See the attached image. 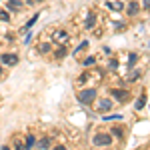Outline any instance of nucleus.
<instances>
[{
    "instance_id": "obj_1",
    "label": "nucleus",
    "mask_w": 150,
    "mask_h": 150,
    "mask_svg": "<svg viewBox=\"0 0 150 150\" xmlns=\"http://www.w3.org/2000/svg\"><path fill=\"white\" fill-rule=\"evenodd\" d=\"M78 98H80L82 104H92V100H96V90H94V88H86V90L80 92Z\"/></svg>"
},
{
    "instance_id": "obj_2",
    "label": "nucleus",
    "mask_w": 150,
    "mask_h": 150,
    "mask_svg": "<svg viewBox=\"0 0 150 150\" xmlns=\"http://www.w3.org/2000/svg\"><path fill=\"white\" fill-rule=\"evenodd\" d=\"M110 142H112V136H110V134L100 132V134H96V136H94V144H96V146H108Z\"/></svg>"
},
{
    "instance_id": "obj_3",
    "label": "nucleus",
    "mask_w": 150,
    "mask_h": 150,
    "mask_svg": "<svg viewBox=\"0 0 150 150\" xmlns=\"http://www.w3.org/2000/svg\"><path fill=\"white\" fill-rule=\"evenodd\" d=\"M0 62H2V64H8V66H14V64L18 62V56H16V54H2V56H0Z\"/></svg>"
},
{
    "instance_id": "obj_4",
    "label": "nucleus",
    "mask_w": 150,
    "mask_h": 150,
    "mask_svg": "<svg viewBox=\"0 0 150 150\" xmlns=\"http://www.w3.org/2000/svg\"><path fill=\"white\" fill-rule=\"evenodd\" d=\"M68 38H70V36L66 34L64 30H56V32H54V40H56V42H60V44L68 42Z\"/></svg>"
},
{
    "instance_id": "obj_5",
    "label": "nucleus",
    "mask_w": 150,
    "mask_h": 150,
    "mask_svg": "<svg viewBox=\"0 0 150 150\" xmlns=\"http://www.w3.org/2000/svg\"><path fill=\"white\" fill-rule=\"evenodd\" d=\"M112 108V100H106V98H102L100 102H98V112H108Z\"/></svg>"
},
{
    "instance_id": "obj_6",
    "label": "nucleus",
    "mask_w": 150,
    "mask_h": 150,
    "mask_svg": "<svg viewBox=\"0 0 150 150\" xmlns=\"http://www.w3.org/2000/svg\"><path fill=\"white\" fill-rule=\"evenodd\" d=\"M112 96H114L118 102H126L128 100V92L126 90H112Z\"/></svg>"
},
{
    "instance_id": "obj_7",
    "label": "nucleus",
    "mask_w": 150,
    "mask_h": 150,
    "mask_svg": "<svg viewBox=\"0 0 150 150\" xmlns=\"http://www.w3.org/2000/svg\"><path fill=\"white\" fill-rule=\"evenodd\" d=\"M94 22H96V14L90 12V14H88V18H86V28H92Z\"/></svg>"
},
{
    "instance_id": "obj_8",
    "label": "nucleus",
    "mask_w": 150,
    "mask_h": 150,
    "mask_svg": "<svg viewBox=\"0 0 150 150\" xmlns=\"http://www.w3.org/2000/svg\"><path fill=\"white\" fill-rule=\"evenodd\" d=\"M20 6H22L20 0H10V2H8V8H10V10H20Z\"/></svg>"
},
{
    "instance_id": "obj_9",
    "label": "nucleus",
    "mask_w": 150,
    "mask_h": 150,
    "mask_svg": "<svg viewBox=\"0 0 150 150\" xmlns=\"http://www.w3.org/2000/svg\"><path fill=\"white\" fill-rule=\"evenodd\" d=\"M50 142H52L50 138H42L40 142H36V146H38V148H48V146H50Z\"/></svg>"
},
{
    "instance_id": "obj_10",
    "label": "nucleus",
    "mask_w": 150,
    "mask_h": 150,
    "mask_svg": "<svg viewBox=\"0 0 150 150\" xmlns=\"http://www.w3.org/2000/svg\"><path fill=\"white\" fill-rule=\"evenodd\" d=\"M108 6H110L112 10H122V8H124V4L118 2V0H116V2H108Z\"/></svg>"
},
{
    "instance_id": "obj_11",
    "label": "nucleus",
    "mask_w": 150,
    "mask_h": 150,
    "mask_svg": "<svg viewBox=\"0 0 150 150\" xmlns=\"http://www.w3.org/2000/svg\"><path fill=\"white\" fill-rule=\"evenodd\" d=\"M136 12H138V4H136V2H130V6H128V14L134 16Z\"/></svg>"
},
{
    "instance_id": "obj_12",
    "label": "nucleus",
    "mask_w": 150,
    "mask_h": 150,
    "mask_svg": "<svg viewBox=\"0 0 150 150\" xmlns=\"http://www.w3.org/2000/svg\"><path fill=\"white\" fill-rule=\"evenodd\" d=\"M34 136H32V134H28V136H26V144H24V146H26V148H32V146H34Z\"/></svg>"
},
{
    "instance_id": "obj_13",
    "label": "nucleus",
    "mask_w": 150,
    "mask_h": 150,
    "mask_svg": "<svg viewBox=\"0 0 150 150\" xmlns=\"http://www.w3.org/2000/svg\"><path fill=\"white\" fill-rule=\"evenodd\" d=\"M110 132H112L114 136H118V138H122V136H124V130H122V128H112Z\"/></svg>"
},
{
    "instance_id": "obj_14",
    "label": "nucleus",
    "mask_w": 150,
    "mask_h": 150,
    "mask_svg": "<svg viewBox=\"0 0 150 150\" xmlns=\"http://www.w3.org/2000/svg\"><path fill=\"white\" fill-rule=\"evenodd\" d=\"M36 20H38V14H34V16H32V18L28 20V24H26V28H30V26H34V24H36Z\"/></svg>"
},
{
    "instance_id": "obj_15",
    "label": "nucleus",
    "mask_w": 150,
    "mask_h": 150,
    "mask_svg": "<svg viewBox=\"0 0 150 150\" xmlns=\"http://www.w3.org/2000/svg\"><path fill=\"white\" fill-rule=\"evenodd\" d=\"M0 20H4V22H6V20H10V14H8V12H0Z\"/></svg>"
},
{
    "instance_id": "obj_16",
    "label": "nucleus",
    "mask_w": 150,
    "mask_h": 150,
    "mask_svg": "<svg viewBox=\"0 0 150 150\" xmlns=\"http://www.w3.org/2000/svg\"><path fill=\"white\" fill-rule=\"evenodd\" d=\"M38 50H40L42 54H46L48 50H50V44H40V48H38Z\"/></svg>"
},
{
    "instance_id": "obj_17",
    "label": "nucleus",
    "mask_w": 150,
    "mask_h": 150,
    "mask_svg": "<svg viewBox=\"0 0 150 150\" xmlns=\"http://www.w3.org/2000/svg\"><path fill=\"white\" fill-rule=\"evenodd\" d=\"M144 100H146L144 96H142V98H138V102H136V108H138V110H140V108H144V104H146Z\"/></svg>"
},
{
    "instance_id": "obj_18",
    "label": "nucleus",
    "mask_w": 150,
    "mask_h": 150,
    "mask_svg": "<svg viewBox=\"0 0 150 150\" xmlns=\"http://www.w3.org/2000/svg\"><path fill=\"white\" fill-rule=\"evenodd\" d=\"M104 118H106V120H120L122 116L120 114H110V116H104Z\"/></svg>"
},
{
    "instance_id": "obj_19",
    "label": "nucleus",
    "mask_w": 150,
    "mask_h": 150,
    "mask_svg": "<svg viewBox=\"0 0 150 150\" xmlns=\"http://www.w3.org/2000/svg\"><path fill=\"white\" fill-rule=\"evenodd\" d=\"M64 54H66V48H58L56 56H58V58H62V56H64Z\"/></svg>"
},
{
    "instance_id": "obj_20",
    "label": "nucleus",
    "mask_w": 150,
    "mask_h": 150,
    "mask_svg": "<svg viewBox=\"0 0 150 150\" xmlns=\"http://www.w3.org/2000/svg\"><path fill=\"white\" fill-rule=\"evenodd\" d=\"M84 64H86V66H92V64H94V58H92V56L86 58V60H84Z\"/></svg>"
},
{
    "instance_id": "obj_21",
    "label": "nucleus",
    "mask_w": 150,
    "mask_h": 150,
    "mask_svg": "<svg viewBox=\"0 0 150 150\" xmlns=\"http://www.w3.org/2000/svg\"><path fill=\"white\" fill-rule=\"evenodd\" d=\"M144 8H150V0H144V4H142Z\"/></svg>"
},
{
    "instance_id": "obj_22",
    "label": "nucleus",
    "mask_w": 150,
    "mask_h": 150,
    "mask_svg": "<svg viewBox=\"0 0 150 150\" xmlns=\"http://www.w3.org/2000/svg\"><path fill=\"white\" fill-rule=\"evenodd\" d=\"M34 2H42V0H34Z\"/></svg>"
},
{
    "instance_id": "obj_23",
    "label": "nucleus",
    "mask_w": 150,
    "mask_h": 150,
    "mask_svg": "<svg viewBox=\"0 0 150 150\" xmlns=\"http://www.w3.org/2000/svg\"><path fill=\"white\" fill-rule=\"evenodd\" d=\"M0 74H2V68H0Z\"/></svg>"
}]
</instances>
